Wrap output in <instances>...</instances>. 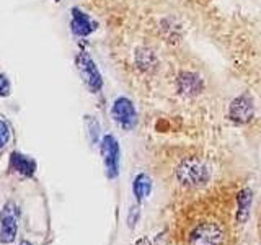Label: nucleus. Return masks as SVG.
I'll return each instance as SVG.
<instances>
[{
    "label": "nucleus",
    "mask_w": 261,
    "mask_h": 245,
    "mask_svg": "<svg viewBox=\"0 0 261 245\" xmlns=\"http://www.w3.org/2000/svg\"><path fill=\"white\" fill-rule=\"evenodd\" d=\"M176 177L179 178V182L183 185L198 186V185H202L204 182H207L209 170L201 160L188 159L179 163V167L176 170Z\"/></svg>",
    "instance_id": "1"
},
{
    "label": "nucleus",
    "mask_w": 261,
    "mask_h": 245,
    "mask_svg": "<svg viewBox=\"0 0 261 245\" xmlns=\"http://www.w3.org/2000/svg\"><path fill=\"white\" fill-rule=\"evenodd\" d=\"M75 65H77V70L80 74L82 80H84V84L88 87L90 92L96 93L98 90L103 87V79H101V74L98 70L95 61L87 53L82 51L75 57Z\"/></svg>",
    "instance_id": "2"
},
{
    "label": "nucleus",
    "mask_w": 261,
    "mask_h": 245,
    "mask_svg": "<svg viewBox=\"0 0 261 245\" xmlns=\"http://www.w3.org/2000/svg\"><path fill=\"white\" fill-rule=\"evenodd\" d=\"M224 232L214 223H202L190 235V245H222Z\"/></svg>",
    "instance_id": "3"
},
{
    "label": "nucleus",
    "mask_w": 261,
    "mask_h": 245,
    "mask_svg": "<svg viewBox=\"0 0 261 245\" xmlns=\"http://www.w3.org/2000/svg\"><path fill=\"white\" fill-rule=\"evenodd\" d=\"M101 157L105 162L106 168V177L108 178H116L119 172V145L118 141L113 136H105L101 139Z\"/></svg>",
    "instance_id": "4"
},
{
    "label": "nucleus",
    "mask_w": 261,
    "mask_h": 245,
    "mask_svg": "<svg viewBox=\"0 0 261 245\" xmlns=\"http://www.w3.org/2000/svg\"><path fill=\"white\" fill-rule=\"evenodd\" d=\"M111 116L121 128H124V129H133L137 122V113H136L134 105H133V102L127 100L124 96L118 98V100L114 102L113 108H111Z\"/></svg>",
    "instance_id": "5"
},
{
    "label": "nucleus",
    "mask_w": 261,
    "mask_h": 245,
    "mask_svg": "<svg viewBox=\"0 0 261 245\" xmlns=\"http://www.w3.org/2000/svg\"><path fill=\"white\" fill-rule=\"evenodd\" d=\"M230 118L237 122H248L251 118L255 116V105L250 95H240L239 98H235L228 110Z\"/></svg>",
    "instance_id": "6"
},
{
    "label": "nucleus",
    "mask_w": 261,
    "mask_h": 245,
    "mask_svg": "<svg viewBox=\"0 0 261 245\" xmlns=\"http://www.w3.org/2000/svg\"><path fill=\"white\" fill-rule=\"evenodd\" d=\"M96 30V23L84 13L80 8H72V20H70V31L73 36L85 38Z\"/></svg>",
    "instance_id": "7"
},
{
    "label": "nucleus",
    "mask_w": 261,
    "mask_h": 245,
    "mask_svg": "<svg viewBox=\"0 0 261 245\" xmlns=\"http://www.w3.org/2000/svg\"><path fill=\"white\" fill-rule=\"evenodd\" d=\"M176 87H178V92L181 95L194 96V95H198V93L202 92L204 82H202V79L198 76V74L183 72V74H179V77L176 80Z\"/></svg>",
    "instance_id": "8"
},
{
    "label": "nucleus",
    "mask_w": 261,
    "mask_h": 245,
    "mask_svg": "<svg viewBox=\"0 0 261 245\" xmlns=\"http://www.w3.org/2000/svg\"><path fill=\"white\" fill-rule=\"evenodd\" d=\"M10 170L20 174L21 177H28L31 178L36 174V162L35 159L28 157V155H23L21 152H12L10 155Z\"/></svg>",
    "instance_id": "9"
},
{
    "label": "nucleus",
    "mask_w": 261,
    "mask_h": 245,
    "mask_svg": "<svg viewBox=\"0 0 261 245\" xmlns=\"http://www.w3.org/2000/svg\"><path fill=\"white\" fill-rule=\"evenodd\" d=\"M16 231H18V227H16L15 216L7 209L5 214H2V227H0V242H4V243L13 242L15 237H16Z\"/></svg>",
    "instance_id": "10"
},
{
    "label": "nucleus",
    "mask_w": 261,
    "mask_h": 245,
    "mask_svg": "<svg viewBox=\"0 0 261 245\" xmlns=\"http://www.w3.org/2000/svg\"><path fill=\"white\" fill-rule=\"evenodd\" d=\"M133 190H134V194L139 201H142L144 198L150 194V190H152V182L150 178L147 177L145 174H141L137 175L136 180H134V185H133Z\"/></svg>",
    "instance_id": "11"
},
{
    "label": "nucleus",
    "mask_w": 261,
    "mask_h": 245,
    "mask_svg": "<svg viewBox=\"0 0 261 245\" xmlns=\"http://www.w3.org/2000/svg\"><path fill=\"white\" fill-rule=\"evenodd\" d=\"M240 212H239V219L245 220L248 214V206H250V201H251V193L248 190H245L240 193Z\"/></svg>",
    "instance_id": "12"
},
{
    "label": "nucleus",
    "mask_w": 261,
    "mask_h": 245,
    "mask_svg": "<svg viewBox=\"0 0 261 245\" xmlns=\"http://www.w3.org/2000/svg\"><path fill=\"white\" fill-rule=\"evenodd\" d=\"M8 141H10V129H8L7 122L0 119V151L8 144Z\"/></svg>",
    "instance_id": "13"
},
{
    "label": "nucleus",
    "mask_w": 261,
    "mask_h": 245,
    "mask_svg": "<svg viewBox=\"0 0 261 245\" xmlns=\"http://www.w3.org/2000/svg\"><path fill=\"white\" fill-rule=\"evenodd\" d=\"M10 80L7 79V76L4 74H0V96H8L10 95Z\"/></svg>",
    "instance_id": "14"
},
{
    "label": "nucleus",
    "mask_w": 261,
    "mask_h": 245,
    "mask_svg": "<svg viewBox=\"0 0 261 245\" xmlns=\"http://www.w3.org/2000/svg\"><path fill=\"white\" fill-rule=\"evenodd\" d=\"M20 245H31V243H30V242H28V240H23V242H21V243H20Z\"/></svg>",
    "instance_id": "15"
},
{
    "label": "nucleus",
    "mask_w": 261,
    "mask_h": 245,
    "mask_svg": "<svg viewBox=\"0 0 261 245\" xmlns=\"http://www.w3.org/2000/svg\"><path fill=\"white\" fill-rule=\"evenodd\" d=\"M54 2H61V0H54Z\"/></svg>",
    "instance_id": "16"
}]
</instances>
